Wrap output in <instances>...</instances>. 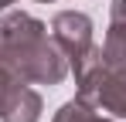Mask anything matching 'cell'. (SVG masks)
<instances>
[{
    "label": "cell",
    "mask_w": 126,
    "mask_h": 122,
    "mask_svg": "<svg viewBox=\"0 0 126 122\" xmlns=\"http://www.w3.org/2000/svg\"><path fill=\"white\" fill-rule=\"evenodd\" d=\"M112 17H116V20H126V0H116V3H112Z\"/></svg>",
    "instance_id": "cell-5"
},
{
    "label": "cell",
    "mask_w": 126,
    "mask_h": 122,
    "mask_svg": "<svg viewBox=\"0 0 126 122\" xmlns=\"http://www.w3.org/2000/svg\"><path fill=\"white\" fill-rule=\"evenodd\" d=\"M51 31H55V41L65 48V54L75 61V68L82 64L85 58H92L95 54V48H92V24L85 14H58L55 24H51Z\"/></svg>",
    "instance_id": "cell-2"
},
{
    "label": "cell",
    "mask_w": 126,
    "mask_h": 122,
    "mask_svg": "<svg viewBox=\"0 0 126 122\" xmlns=\"http://www.w3.org/2000/svg\"><path fill=\"white\" fill-rule=\"evenodd\" d=\"M7 3H10V0H0V10H3V7H7Z\"/></svg>",
    "instance_id": "cell-6"
},
{
    "label": "cell",
    "mask_w": 126,
    "mask_h": 122,
    "mask_svg": "<svg viewBox=\"0 0 126 122\" xmlns=\"http://www.w3.org/2000/svg\"><path fill=\"white\" fill-rule=\"evenodd\" d=\"M106 61L116 64L119 71H126V20H116L109 27V37H106Z\"/></svg>",
    "instance_id": "cell-3"
},
{
    "label": "cell",
    "mask_w": 126,
    "mask_h": 122,
    "mask_svg": "<svg viewBox=\"0 0 126 122\" xmlns=\"http://www.w3.org/2000/svg\"><path fill=\"white\" fill-rule=\"evenodd\" d=\"M0 68L21 81H55L65 78V61L51 48L44 24L27 14H10L0 20Z\"/></svg>",
    "instance_id": "cell-1"
},
{
    "label": "cell",
    "mask_w": 126,
    "mask_h": 122,
    "mask_svg": "<svg viewBox=\"0 0 126 122\" xmlns=\"http://www.w3.org/2000/svg\"><path fill=\"white\" fill-rule=\"evenodd\" d=\"M55 122H106V119H99L85 102H68L62 112H58V119Z\"/></svg>",
    "instance_id": "cell-4"
}]
</instances>
